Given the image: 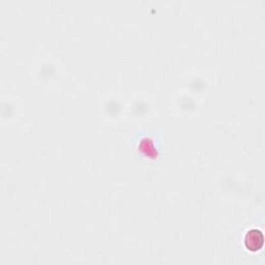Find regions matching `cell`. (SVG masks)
I'll list each match as a JSON object with an SVG mask.
<instances>
[{
  "instance_id": "cell-1",
  "label": "cell",
  "mask_w": 265,
  "mask_h": 265,
  "mask_svg": "<svg viewBox=\"0 0 265 265\" xmlns=\"http://www.w3.org/2000/svg\"><path fill=\"white\" fill-rule=\"evenodd\" d=\"M245 246L251 252L260 251L264 246V235L259 229H251L245 235Z\"/></svg>"
},
{
  "instance_id": "cell-2",
  "label": "cell",
  "mask_w": 265,
  "mask_h": 265,
  "mask_svg": "<svg viewBox=\"0 0 265 265\" xmlns=\"http://www.w3.org/2000/svg\"><path fill=\"white\" fill-rule=\"evenodd\" d=\"M139 149L146 156L155 158L158 155V151L154 147V143L150 138H143L139 144Z\"/></svg>"
}]
</instances>
